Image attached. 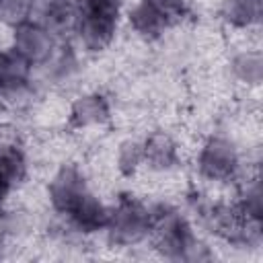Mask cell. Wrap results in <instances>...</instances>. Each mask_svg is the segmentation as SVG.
Returning <instances> with one entry per match:
<instances>
[{
  "instance_id": "cell-1",
  "label": "cell",
  "mask_w": 263,
  "mask_h": 263,
  "mask_svg": "<svg viewBox=\"0 0 263 263\" xmlns=\"http://www.w3.org/2000/svg\"><path fill=\"white\" fill-rule=\"evenodd\" d=\"M150 236L168 259L195 261L208 257L189 220L171 203H156L150 208Z\"/></svg>"
},
{
  "instance_id": "cell-2",
  "label": "cell",
  "mask_w": 263,
  "mask_h": 263,
  "mask_svg": "<svg viewBox=\"0 0 263 263\" xmlns=\"http://www.w3.org/2000/svg\"><path fill=\"white\" fill-rule=\"evenodd\" d=\"M107 238L113 247H136L150 236V208L138 197L123 193L109 208Z\"/></svg>"
},
{
  "instance_id": "cell-3",
  "label": "cell",
  "mask_w": 263,
  "mask_h": 263,
  "mask_svg": "<svg viewBox=\"0 0 263 263\" xmlns=\"http://www.w3.org/2000/svg\"><path fill=\"white\" fill-rule=\"evenodd\" d=\"M240 171V150L228 136H210L197 152V173L210 183H228Z\"/></svg>"
},
{
  "instance_id": "cell-4",
  "label": "cell",
  "mask_w": 263,
  "mask_h": 263,
  "mask_svg": "<svg viewBox=\"0 0 263 263\" xmlns=\"http://www.w3.org/2000/svg\"><path fill=\"white\" fill-rule=\"evenodd\" d=\"M33 66L10 49H0V101L8 107H18L29 99L33 88Z\"/></svg>"
},
{
  "instance_id": "cell-5",
  "label": "cell",
  "mask_w": 263,
  "mask_h": 263,
  "mask_svg": "<svg viewBox=\"0 0 263 263\" xmlns=\"http://www.w3.org/2000/svg\"><path fill=\"white\" fill-rule=\"evenodd\" d=\"M12 49L31 66H45L58 49L55 35L37 21H25L12 29Z\"/></svg>"
},
{
  "instance_id": "cell-6",
  "label": "cell",
  "mask_w": 263,
  "mask_h": 263,
  "mask_svg": "<svg viewBox=\"0 0 263 263\" xmlns=\"http://www.w3.org/2000/svg\"><path fill=\"white\" fill-rule=\"evenodd\" d=\"M88 191L86 175L76 164H62L47 183V199L60 216H68Z\"/></svg>"
},
{
  "instance_id": "cell-7",
  "label": "cell",
  "mask_w": 263,
  "mask_h": 263,
  "mask_svg": "<svg viewBox=\"0 0 263 263\" xmlns=\"http://www.w3.org/2000/svg\"><path fill=\"white\" fill-rule=\"evenodd\" d=\"M111 119L109 99L101 92H84L72 101L68 111V125L72 129L103 127Z\"/></svg>"
},
{
  "instance_id": "cell-8",
  "label": "cell",
  "mask_w": 263,
  "mask_h": 263,
  "mask_svg": "<svg viewBox=\"0 0 263 263\" xmlns=\"http://www.w3.org/2000/svg\"><path fill=\"white\" fill-rule=\"evenodd\" d=\"M142 152H144V166H148L154 173H168L177 168L181 160V150L177 140L164 129H156L148 134L142 140Z\"/></svg>"
},
{
  "instance_id": "cell-9",
  "label": "cell",
  "mask_w": 263,
  "mask_h": 263,
  "mask_svg": "<svg viewBox=\"0 0 263 263\" xmlns=\"http://www.w3.org/2000/svg\"><path fill=\"white\" fill-rule=\"evenodd\" d=\"M66 218L70 226L80 234L105 232L109 222V205H105L92 191H88Z\"/></svg>"
},
{
  "instance_id": "cell-10",
  "label": "cell",
  "mask_w": 263,
  "mask_h": 263,
  "mask_svg": "<svg viewBox=\"0 0 263 263\" xmlns=\"http://www.w3.org/2000/svg\"><path fill=\"white\" fill-rule=\"evenodd\" d=\"M74 0H41L39 21L45 29H49L55 37L74 29Z\"/></svg>"
},
{
  "instance_id": "cell-11",
  "label": "cell",
  "mask_w": 263,
  "mask_h": 263,
  "mask_svg": "<svg viewBox=\"0 0 263 263\" xmlns=\"http://www.w3.org/2000/svg\"><path fill=\"white\" fill-rule=\"evenodd\" d=\"M29 175V160L25 150L8 140L0 144V177L14 189L16 185H21Z\"/></svg>"
},
{
  "instance_id": "cell-12",
  "label": "cell",
  "mask_w": 263,
  "mask_h": 263,
  "mask_svg": "<svg viewBox=\"0 0 263 263\" xmlns=\"http://www.w3.org/2000/svg\"><path fill=\"white\" fill-rule=\"evenodd\" d=\"M129 25H132V29H134V33L138 37L148 39V41L158 39L171 27V23L162 14H158L154 8H150L142 0L132 8V12H129Z\"/></svg>"
},
{
  "instance_id": "cell-13",
  "label": "cell",
  "mask_w": 263,
  "mask_h": 263,
  "mask_svg": "<svg viewBox=\"0 0 263 263\" xmlns=\"http://www.w3.org/2000/svg\"><path fill=\"white\" fill-rule=\"evenodd\" d=\"M263 0H222V18L236 29H251L261 21Z\"/></svg>"
},
{
  "instance_id": "cell-14",
  "label": "cell",
  "mask_w": 263,
  "mask_h": 263,
  "mask_svg": "<svg viewBox=\"0 0 263 263\" xmlns=\"http://www.w3.org/2000/svg\"><path fill=\"white\" fill-rule=\"evenodd\" d=\"M230 72L234 80L247 86H259L263 78V58L259 49H242L232 55Z\"/></svg>"
},
{
  "instance_id": "cell-15",
  "label": "cell",
  "mask_w": 263,
  "mask_h": 263,
  "mask_svg": "<svg viewBox=\"0 0 263 263\" xmlns=\"http://www.w3.org/2000/svg\"><path fill=\"white\" fill-rule=\"evenodd\" d=\"M236 208L240 210V214L253 222H261L263 216V189H261V181L255 177L251 181H247L240 187L238 199H236Z\"/></svg>"
},
{
  "instance_id": "cell-16",
  "label": "cell",
  "mask_w": 263,
  "mask_h": 263,
  "mask_svg": "<svg viewBox=\"0 0 263 263\" xmlns=\"http://www.w3.org/2000/svg\"><path fill=\"white\" fill-rule=\"evenodd\" d=\"M115 164L117 171L123 177H134L138 173V168L144 164V152H142V140L136 138H127L117 146V154H115Z\"/></svg>"
},
{
  "instance_id": "cell-17",
  "label": "cell",
  "mask_w": 263,
  "mask_h": 263,
  "mask_svg": "<svg viewBox=\"0 0 263 263\" xmlns=\"http://www.w3.org/2000/svg\"><path fill=\"white\" fill-rule=\"evenodd\" d=\"M35 10V0H0V23L16 27L31 18Z\"/></svg>"
},
{
  "instance_id": "cell-18",
  "label": "cell",
  "mask_w": 263,
  "mask_h": 263,
  "mask_svg": "<svg viewBox=\"0 0 263 263\" xmlns=\"http://www.w3.org/2000/svg\"><path fill=\"white\" fill-rule=\"evenodd\" d=\"M146 2L150 8H154L158 14H162L171 25L181 21L187 12V6H185V0H142Z\"/></svg>"
},
{
  "instance_id": "cell-19",
  "label": "cell",
  "mask_w": 263,
  "mask_h": 263,
  "mask_svg": "<svg viewBox=\"0 0 263 263\" xmlns=\"http://www.w3.org/2000/svg\"><path fill=\"white\" fill-rule=\"evenodd\" d=\"M10 191H12V187L0 177V214H2V210H4V205H6V201H8Z\"/></svg>"
}]
</instances>
